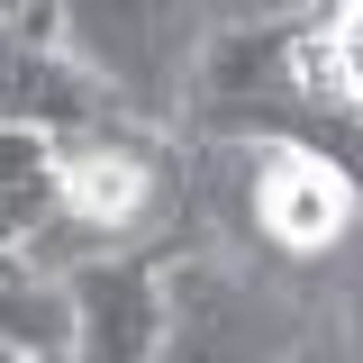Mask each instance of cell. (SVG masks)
I'll return each instance as SVG.
<instances>
[{
    "mask_svg": "<svg viewBox=\"0 0 363 363\" xmlns=\"http://www.w3.org/2000/svg\"><path fill=\"white\" fill-rule=\"evenodd\" d=\"M291 363H327V354H318V345H300V354H291Z\"/></svg>",
    "mask_w": 363,
    "mask_h": 363,
    "instance_id": "obj_11",
    "label": "cell"
},
{
    "mask_svg": "<svg viewBox=\"0 0 363 363\" xmlns=\"http://www.w3.org/2000/svg\"><path fill=\"white\" fill-rule=\"evenodd\" d=\"M318 82L363 109V0L354 9H327V28H318Z\"/></svg>",
    "mask_w": 363,
    "mask_h": 363,
    "instance_id": "obj_6",
    "label": "cell"
},
{
    "mask_svg": "<svg viewBox=\"0 0 363 363\" xmlns=\"http://www.w3.org/2000/svg\"><path fill=\"white\" fill-rule=\"evenodd\" d=\"M9 18H28V0H0V28H9Z\"/></svg>",
    "mask_w": 363,
    "mask_h": 363,
    "instance_id": "obj_8",
    "label": "cell"
},
{
    "mask_svg": "<svg viewBox=\"0 0 363 363\" xmlns=\"http://www.w3.org/2000/svg\"><path fill=\"white\" fill-rule=\"evenodd\" d=\"M73 363H164L173 336V255H91L64 272Z\"/></svg>",
    "mask_w": 363,
    "mask_h": 363,
    "instance_id": "obj_3",
    "label": "cell"
},
{
    "mask_svg": "<svg viewBox=\"0 0 363 363\" xmlns=\"http://www.w3.org/2000/svg\"><path fill=\"white\" fill-rule=\"evenodd\" d=\"M64 37L109 91H128L145 118H164L191 64V0H55Z\"/></svg>",
    "mask_w": 363,
    "mask_h": 363,
    "instance_id": "obj_2",
    "label": "cell"
},
{
    "mask_svg": "<svg viewBox=\"0 0 363 363\" xmlns=\"http://www.w3.org/2000/svg\"><path fill=\"white\" fill-rule=\"evenodd\" d=\"M0 363H37V354H18V345H9V336H0Z\"/></svg>",
    "mask_w": 363,
    "mask_h": 363,
    "instance_id": "obj_9",
    "label": "cell"
},
{
    "mask_svg": "<svg viewBox=\"0 0 363 363\" xmlns=\"http://www.w3.org/2000/svg\"><path fill=\"white\" fill-rule=\"evenodd\" d=\"M309 345L300 309L255 281L236 264H209L191 255L173 264V336H164V363H291Z\"/></svg>",
    "mask_w": 363,
    "mask_h": 363,
    "instance_id": "obj_1",
    "label": "cell"
},
{
    "mask_svg": "<svg viewBox=\"0 0 363 363\" xmlns=\"http://www.w3.org/2000/svg\"><path fill=\"white\" fill-rule=\"evenodd\" d=\"M55 227H64V136L0 128V245L37 272Z\"/></svg>",
    "mask_w": 363,
    "mask_h": 363,
    "instance_id": "obj_5",
    "label": "cell"
},
{
    "mask_svg": "<svg viewBox=\"0 0 363 363\" xmlns=\"http://www.w3.org/2000/svg\"><path fill=\"white\" fill-rule=\"evenodd\" d=\"M345 363H363V272H354V291H345Z\"/></svg>",
    "mask_w": 363,
    "mask_h": 363,
    "instance_id": "obj_7",
    "label": "cell"
},
{
    "mask_svg": "<svg viewBox=\"0 0 363 363\" xmlns=\"http://www.w3.org/2000/svg\"><path fill=\"white\" fill-rule=\"evenodd\" d=\"M37 363H73V354H37Z\"/></svg>",
    "mask_w": 363,
    "mask_h": 363,
    "instance_id": "obj_12",
    "label": "cell"
},
{
    "mask_svg": "<svg viewBox=\"0 0 363 363\" xmlns=\"http://www.w3.org/2000/svg\"><path fill=\"white\" fill-rule=\"evenodd\" d=\"M327 9H354V0H327Z\"/></svg>",
    "mask_w": 363,
    "mask_h": 363,
    "instance_id": "obj_13",
    "label": "cell"
},
{
    "mask_svg": "<svg viewBox=\"0 0 363 363\" xmlns=\"http://www.w3.org/2000/svg\"><path fill=\"white\" fill-rule=\"evenodd\" d=\"M245 209H255V236H264L272 255L309 264V255H336L363 227V191L336 173L318 145L264 136V145H255V182H245Z\"/></svg>",
    "mask_w": 363,
    "mask_h": 363,
    "instance_id": "obj_4",
    "label": "cell"
},
{
    "mask_svg": "<svg viewBox=\"0 0 363 363\" xmlns=\"http://www.w3.org/2000/svg\"><path fill=\"white\" fill-rule=\"evenodd\" d=\"M0 272H28V264H18V255H9V245H0Z\"/></svg>",
    "mask_w": 363,
    "mask_h": 363,
    "instance_id": "obj_10",
    "label": "cell"
}]
</instances>
